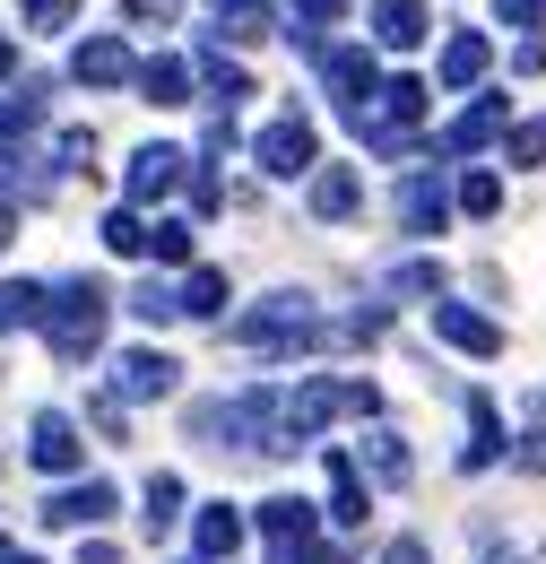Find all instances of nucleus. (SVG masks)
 <instances>
[{"mask_svg": "<svg viewBox=\"0 0 546 564\" xmlns=\"http://www.w3.org/2000/svg\"><path fill=\"white\" fill-rule=\"evenodd\" d=\"M105 322H113V295L96 279H62L44 286V348H53V365H87V356L105 348Z\"/></svg>", "mask_w": 546, "mask_h": 564, "instance_id": "f257e3e1", "label": "nucleus"}, {"mask_svg": "<svg viewBox=\"0 0 546 564\" xmlns=\"http://www.w3.org/2000/svg\"><path fill=\"white\" fill-rule=\"evenodd\" d=\"M200 443H234V452H286V391H234V400H200L192 409Z\"/></svg>", "mask_w": 546, "mask_h": 564, "instance_id": "f03ea898", "label": "nucleus"}, {"mask_svg": "<svg viewBox=\"0 0 546 564\" xmlns=\"http://www.w3.org/2000/svg\"><path fill=\"white\" fill-rule=\"evenodd\" d=\"M425 78H382L356 113H347V131H356V148L364 156H416V122H425Z\"/></svg>", "mask_w": 546, "mask_h": 564, "instance_id": "7ed1b4c3", "label": "nucleus"}, {"mask_svg": "<svg viewBox=\"0 0 546 564\" xmlns=\"http://www.w3.org/2000/svg\"><path fill=\"white\" fill-rule=\"evenodd\" d=\"M252 530H261L270 564H339V547L321 539V503H304V495H270L252 512Z\"/></svg>", "mask_w": 546, "mask_h": 564, "instance_id": "20e7f679", "label": "nucleus"}, {"mask_svg": "<svg viewBox=\"0 0 546 564\" xmlns=\"http://www.w3.org/2000/svg\"><path fill=\"white\" fill-rule=\"evenodd\" d=\"M234 339L243 348H277V339H295V348H313V295H270V304H252V313H234Z\"/></svg>", "mask_w": 546, "mask_h": 564, "instance_id": "39448f33", "label": "nucleus"}, {"mask_svg": "<svg viewBox=\"0 0 546 564\" xmlns=\"http://www.w3.org/2000/svg\"><path fill=\"white\" fill-rule=\"evenodd\" d=\"M252 156H261V174H270V183H295V174H313V165H321V131H313L304 113H277L270 131L252 140Z\"/></svg>", "mask_w": 546, "mask_h": 564, "instance_id": "423d86ee", "label": "nucleus"}, {"mask_svg": "<svg viewBox=\"0 0 546 564\" xmlns=\"http://www.w3.org/2000/svg\"><path fill=\"white\" fill-rule=\"evenodd\" d=\"M183 391V365L165 348H122L113 356V400L122 409H148V400H174Z\"/></svg>", "mask_w": 546, "mask_h": 564, "instance_id": "0eeeda50", "label": "nucleus"}, {"mask_svg": "<svg viewBox=\"0 0 546 564\" xmlns=\"http://www.w3.org/2000/svg\"><path fill=\"white\" fill-rule=\"evenodd\" d=\"M313 62H321V87H330V105H339V113H356V105L382 87V62H373V44H321Z\"/></svg>", "mask_w": 546, "mask_h": 564, "instance_id": "6e6552de", "label": "nucleus"}, {"mask_svg": "<svg viewBox=\"0 0 546 564\" xmlns=\"http://www.w3.org/2000/svg\"><path fill=\"white\" fill-rule=\"evenodd\" d=\"M113 503H122V495L105 487V478H69V487H53L35 512H44V530H96V521H113Z\"/></svg>", "mask_w": 546, "mask_h": 564, "instance_id": "1a4fd4ad", "label": "nucleus"}, {"mask_svg": "<svg viewBox=\"0 0 546 564\" xmlns=\"http://www.w3.org/2000/svg\"><path fill=\"white\" fill-rule=\"evenodd\" d=\"M512 131V113H503V96H478V105H460L451 122H443V140H434V156H478V148H494Z\"/></svg>", "mask_w": 546, "mask_h": 564, "instance_id": "9d476101", "label": "nucleus"}, {"mask_svg": "<svg viewBox=\"0 0 546 564\" xmlns=\"http://www.w3.org/2000/svg\"><path fill=\"white\" fill-rule=\"evenodd\" d=\"M434 339H451L460 356H503V322H485L460 295H434Z\"/></svg>", "mask_w": 546, "mask_h": 564, "instance_id": "9b49d317", "label": "nucleus"}, {"mask_svg": "<svg viewBox=\"0 0 546 564\" xmlns=\"http://www.w3.org/2000/svg\"><path fill=\"white\" fill-rule=\"evenodd\" d=\"M69 78H78V87H131V78H139V53L122 44V35H78Z\"/></svg>", "mask_w": 546, "mask_h": 564, "instance_id": "f8f14e48", "label": "nucleus"}, {"mask_svg": "<svg viewBox=\"0 0 546 564\" xmlns=\"http://www.w3.org/2000/svg\"><path fill=\"white\" fill-rule=\"evenodd\" d=\"M174 183H183V148H174V140H148V148L131 156V174H122V192H131L122 209H148V200H165Z\"/></svg>", "mask_w": 546, "mask_h": 564, "instance_id": "ddd939ff", "label": "nucleus"}, {"mask_svg": "<svg viewBox=\"0 0 546 564\" xmlns=\"http://www.w3.org/2000/svg\"><path fill=\"white\" fill-rule=\"evenodd\" d=\"M26 460H35L44 478H69V469L87 460V443H78V425H69L62 409H44V417L26 425Z\"/></svg>", "mask_w": 546, "mask_h": 564, "instance_id": "4468645a", "label": "nucleus"}, {"mask_svg": "<svg viewBox=\"0 0 546 564\" xmlns=\"http://www.w3.org/2000/svg\"><path fill=\"white\" fill-rule=\"evenodd\" d=\"M485 70H494V44H485L478 26L443 35V62H434V87H485Z\"/></svg>", "mask_w": 546, "mask_h": 564, "instance_id": "2eb2a0df", "label": "nucleus"}, {"mask_svg": "<svg viewBox=\"0 0 546 564\" xmlns=\"http://www.w3.org/2000/svg\"><path fill=\"white\" fill-rule=\"evenodd\" d=\"M443 217H451V183L443 174H408L400 183V235H443Z\"/></svg>", "mask_w": 546, "mask_h": 564, "instance_id": "dca6fc26", "label": "nucleus"}, {"mask_svg": "<svg viewBox=\"0 0 546 564\" xmlns=\"http://www.w3.org/2000/svg\"><path fill=\"white\" fill-rule=\"evenodd\" d=\"M192 96H208L217 113H234V105L252 96V70H243V62H226V53H200V62H192Z\"/></svg>", "mask_w": 546, "mask_h": 564, "instance_id": "f3484780", "label": "nucleus"}, {"mask_svg": "<svg viewBox=\"0 0 546 564\" xmlns=\"http://www.w3.org/2000/svg\"><path fill=\"white\" fill-rule=\"evenodd\" d=\"M347 460H356V478H373V487H400V478H408V443H400L391 425H373Z\"/></svg>", "mask_w": 546, "mask_h": 564, "instance_id": "a211bd4d", "label": "nucleus"}, {"mask_svg": "<svg viewBox=\"0 0 546 564\" xmlns=\"http://www.w3.org/2000/svg\"><path fill=\"white\" fill-rule=\"evenodd\" d=\"M243 530H252V521H243L234 503H208L200 521H192V547H200V564H234V547H243Z\"/></svg>", "mask_w": 546, "mask_h": 564, "instance_id": "6ab92c4d", "label": "nucleus"}, {"mask_svg": "<svg viewBox=\"0 0 546 564\" xmlns=\"http://www.w3.org/2000/svg\"><path fill=\"white\" fill-rule=\"evenodd\" d=\"M356 200H364V174H356V165H313V217H321V226L356 217Z\"/></svg>", "mask_w": 546, "mask_h": 564, "instance_id": "aec40b11", "label": "nucleus"}, {"mask_svg": "<svg viewBox=\"0 0 546 564\" xmlns=\"http://www.w3.org/2000/svg\"><path fill=\"white\" fill-rule=\"evenodd\" d=\"M373 44L382 53H416L425 44V9L416 0H373Z\"/></svg>", "mask_w": 546, "mask_h": 564, "instance_id": "412c9836", "label": "nucleus"}, {"mask_svg": "<svg viewBox=\"0 0 546 564\" xmlns=\"http://www.w3.org/2000/svg\"><path fill=\"white\" fill-rule=\"evenodd\" d=\"M131 87L148 105H192V62H183V53H156V62H139Z\"/></svg>", "mask_w": 546, "mask_h": 564, "instance_id": "4be33fe9", "label": "nucleus"}, {"mask_svg": "<svg viewBox=\"0 0 546 564\" xmlns=\"http://www.w3.org/2000/svg\"><path fill=\"white\" fill-rule=\"evenodd\" d=\"M174 313H183V322H226V270H183Z\"/></svg>", "mask_w": 546, "mask_h": 564, "instance_id": "5701e85b", "label": "nucleus"}, {"mask_svg": "<svg viewBox=\"0 0 546 564\" xmlns=\"http://www.w3.org/2000/svg\"><path fill=\"white\" fill-rule=\"evenodd\" d=\"M44 122V78H18V96H0V148H26Z\"/></svg>", "mask_w": 546, "mask_h": 564, "instance_id": "b1692460", "label": "nucleus"}, {"mask_svg": "<svg viewBox=\"0 0 546 564\" xmlns=\"http://www.w3.org/2000/svg\"><path fill=\"white\" fill-rule=\"evenodd\" d=\"M261 35H270V9H261V0H234V9L208 18V53H226V44H261Z\"/></svg>", "mask_w": 546, "mask_h": 564, "instance_id": "393cba45", "label": "nucleus"}, {"mask_svg": "<svg viewBox=\"0 0 546 564\" xmlns=\"http://www.w3.org/2000/svg\"><path fill=\"white\" fill-rule=\"evenodd\" d=\"M364 512H373V487L356 478L347 452H330V521H364Z\"/></svg>", "mask_w": 546, "mask_h": 564, "instance_id": "a878e982", "label": "nucleus"}, {"mask_svg": "<svg viewBox=\"0 0 546 564\" xmlns=\"http://www.w3.org/2000/svg\"><path fill=\"white\" fill-rule=\"evenodd\" d=\"M139 512H148V539H165V530L183 521V478H174V469H156L148 495H139Z\"/></svg>", "mask_w": 546, "mask_h": 564, "instance_id": "bb28decb", "label": "nucleus"}, {"mask_svg": "<svg viewBox=\"0 0 546 564\" xmlns=\"http://www.w3.org/2000/svg\"><path fill=\"white\" fill-rule=\"evenodd\" d=\"M26 322H44V279H9L0 286V339L26 330Z\"/></svg>", "mask_w": 546, "mask_h": 564, "instance_id": "cd10ccee", "label": "nucleus"}, {"mask_svg": "<svg viewBox=\"0 0 546 564\" xmlns=\"http://www.w3.org/2000/svg\"><path fill=\"white\" fill-rule=\"evenodd\" d=\"M451 209H469V217H494V209H503V174H485V165H469V174L451 183Z\"/></svg>", "mask_w": 546, "mask_h": 564, "instance_id": "c85d7f7f", "label": "nucleus"}, {"mask_svg": "<svg viewBox=\"0 0 546 564\" xmlns=\"http://www.w3.org/2000/svg\"><path fill=\"white\" fill-rule=\"evenodd\" d=\"M105 252L148 261V217H139V209H105Z\"/></svg>", "mask_w": 546, "mask_h": 564, "instance_id": "c756f323", "label": "nucleus"}, {"mask_svg": "<svg viewBox=\"0 0 546 564\" xmlns=\"http://www.w3.org/2000/svg\"><path fill=\"white\" fill-rule=\"evenodd\" d=\"M131 313L148 322V330H165V322H183V313H174V286H165V279H139V286H131Z\"/></svg>", "mask_w": 546, "mask_h": 564, "instance_id": "7c9ffc66", "label": "nucleus"}, {"mask_svg": "<svg viewBox=\"0 0 546 564\" xmlns=\"http://www.w3.org/2000/svg\"><path fill=\"white\" fill-rule=\"evenodd\" d=\"M148 261H192V226L183 217H156L148 226Z\"/></svg>", "mask_w": 546, "mask_h": 564, "instance_id": "2f4dec72", "label": "nucleus"}, {"mask_svg": "<svg viewBox=\"0 0 546 564\" xmlns=\"http://www.w3.org/2000/svg\"><path fill=\"white\" fill-rule=\"evenodd\" d=\"M18 18H26L35 35H62L69 18H78V0H18Z\"/></svg>", "mask_w": 546, "mask_h": 564, "instance_id": "473e14b6", "label": "nucleus"}, {"mask_svg": "<svg viewBox=\"0 0 546 564\" xmlns=\"http://www.w3.org/2000/svg\"><path fill=\"white\" fill-rule=\"evenodd\" d=\"M503 148H512V165H546V122H512Z\"/></svg>", "mask_w": 546, "mask_h": 564, "instance_id": "72a5a7b5", "label": "nucleus"}, {"mask_svg": "<svg viewBox=\"0 0 546 564\" xmlns=\"http://www.w3.org/2000/svg\"><path fill=\"white\" fill-rule=\"evenodd\" d=\"M286 9H295L304 35H321V26H339V18H347V0H286Z\"/></svg>", "mask_w": 546, "mask_h": 564, "instance_id": "f704fd0d", "label": "nucleus"}, {"mask_svg": "<svg viewBox=\"0 0 546 564\" xmlns=\"http://www.w3.org/2000/svg\"><path fill=\"white\" fill-rule=\"evenodd\" d=\"M494 18L521 26V35H538V26H546V0H494Z\"/></svg>", "mask_w": 546, "mask_h": 564, "instance_id": "c9c22d12", "label": "nucleus"}, {"mask_svg": "<svg viewBox=\"0 0 546 564\" xmlns=\"http://www.w3.org/2000/svg\"><path fill=\"white\" fill-rule=\"evenodd\" d=\"M391 295H443V270H425V261H416V270L391 279Z\"/></svg>", "mask_w": 546, "mask_h": 564, "instance_id": "e433bc0d", "label": "nucleus"}, {"mask_svg": "<svg viewBox=\"0 0 546 564\" xmlns=\"http://www.w3.org/2000/svg\"><path fill=\"white\" fill-rule=\"evenodd\" d=\"M122 9H131L139 26H174V18H183V0H122Z\"/></svg>", "mask_w": 546, "mask_h": 564, "instance_id": "4c0bfd02", "label": "nucleus"}, {"mask_svg": "<svg viewBox=\"0 0 546 564\" xmlns=\"http://www.w3.org/2000/svg\"><path fill=\"white\" fill-rule=\"evenodd\" d=\"M512 70H521V78H538V70H546V35H521V53H512Z\"/></svg>", "mask_w": 546, "mask_h": 564, "instance_id": "58836bf2", "label": "nucleus"}, {"mask_svg": "<svg viewBox=\"0 0 546 564\" xmlns=\"http://www.w3.org/2000/svg\"><path fill=\"white\" fill-rule=\"evenodd\" d=\"M382 564H434V547H425V539H391V547H382Z\"/></svg>", "mask_w": 546, "mask_h": 564, "instance_id": "ea45409f", "label": "nucleus"}, {"mask_svg": "<svg viewBox=\"0 0 546 564\" xmlns=\"http://www.w3.org/2000/svg\"><path fill=\"white\" fill-rule=\"evenodd\" d=\"M78 564H122V556H113L105 539H87V547H78Z\"/></svg>", "mask_w": 546, "mask_h": 564, "instance_id": "a19ab883", "label": "nucleus"}, {"mask_svg": "<svg viewBox=\"0 0 546 564\" xmlns=\"http://www.w3.org/2000/svg\"><path fill=\"white\" fill-rule=\"evenodd\" d=\"M9 78H18V44L0 35V87H9Z\"/></svg>", "mask_w": 546, "mask_h": 564, "instance_id": "79ce46f5", "label": "nucleus"}, {"mask_svg": "<svg viewBox=\"0 0 546 564\" xmlns=\"http://www.w3.org/2000/svg\"><path fill=\"white\" fill-rule=\"evenodd\" d=\"M9 235H18V200H0V243H9Z\"/></svg>", "mask_w": 546, "mask_h": 564, "instance_id": "37998d69", "label": "nucleus"}, {"mask_svg": "<svg viewBox=\"0 0 546 564\" xmlns=\"http://www.w3.org/2000/svg\"><path fill=\"white\" fill-rule=\"evenodd\" d=\"M0 564H35V556H26V547H9V539H0Z\"/></svg>", "mask_w": 546, "mask_h": 564, "instance_id": "c03bdc74", "label": "nucleus"}, {"mask_svg": "<svg viewBox=\"0 0 546 564\" xmlns=\"http://www.w3.org/2000/svg\"><path fill=\"white\" fill-rule=\"evenodd\" d=\"M485 564H512V556H485Z\"/></svg>", "mask_w": 546, "mask_h": 564, "instance_id": "a18cd8bd", "label": "nucleus"}, {"mask_svg": "<svg viewBox=\"0 0 546 564\" xmlns=\"http://www.w3.org/2000/svg\"><path fill=\"white\" fill-rule=\"evenodd\" d=\"M529 564H546V547H538V556H529Z\"/></svg>", "mask_w": 546, "mask_h": 564, "instance_id": "49530a36", "label": "nucleus"}, {"mask_svg": "<svg viewBox=\"0 0 546 564\" xmlns=\"http://www.w3.org/2000/svg\"><path fill=\"white\" fill-rule=\"evenodd\" d=\"M217 9H234V0H217Z\"/></svg>", "mask_w": 546, "mask_h": 564, "instance_id": "de8ad7c7", "label": "nucleus"}, {"mask_svg": "<svg viewBox=\"0 0 546 564\" xmlns=\"http://www.w3.org/2000/svg\"><path fill=\"white\" fill-rule=\"evenodd\" d=\"M183 564H200V556H183Z\"/></svg>", "mask_w": 546, "mask_h": 564, "instance_id": "09e8293b", "label": "nucleus"}]
</instances>
